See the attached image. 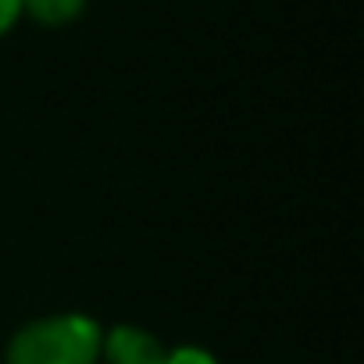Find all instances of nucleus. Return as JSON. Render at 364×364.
I'll list each match as a JSON object with an SVG mask.
<instances>
[{
    "label": "nucleus",
    "instance_id": "2",
    "mask_svg": "<svg viewBox=\"0 0 364 364\" xmlns=\"http://www.w3.org/2000/svg\"><path fill=\"white\" fill-rule=\"evenodd\" d=\"M168 343L136 321L104 325L100 339V364H164Z\"/></svg>",
    "mask_w": 364,
    "mask_h": 364
},
{
    "label": "nucleus",
    "instance_id": "3",
    "mask_svg": "<svg viewBox=\"0 0 364 364\" xmlns=\"http://www.w3.org/2000/svg\"><path fill=\"white\" fill-rule=\"evenodd\" d=\"M90 0H22V18L40 29H65L86 15Z\"/></svg>",
    "mask_w": 364,
    "mask_h": 364
},
{
    "label": "nucleus",
    "instance_id": "4",
    "mask_svg": "<svg viewBox=\"0 0 364 364\" xmlns=\"http://www.w3.org/2000/svg\"><path fill=\"white\" fill-rule=\"evenodd\" d=\"M164 364H222L215 350L200 346V343H175L164 353Z\"/></svg>",
    "mask_w": 364,
    "mask_h": 364
},
{
    "label": "nucleus",
    "instance_id": "1",
    "mask_svg": "<svg viewBox=\"0 0 364 364\" xmlns=\"http://www.w3.org/2000/svg\"><path fill=\"white\" fill-rule=\"evenodd\" d=\"M104 321L90 311H54L18 325L4 364H100Z\"/></svg>",
    "mask_w": 364,
    "mask_h": 364
},
{
    "label": "nucleus",
    "instance_id": "5",
    "mask_svg": "<svg viewBox=\"0 0 364 364\" xmlns=\"http://www.w3.org/2000/svg\"><path fill=\"white\" fill-rule=\"evenodd\" d=\"M18 22H22V0H0V40L15 33Z\"/></svg>",
    "mask_w": 364,
    "mask_h": 364
}]
</instances>
